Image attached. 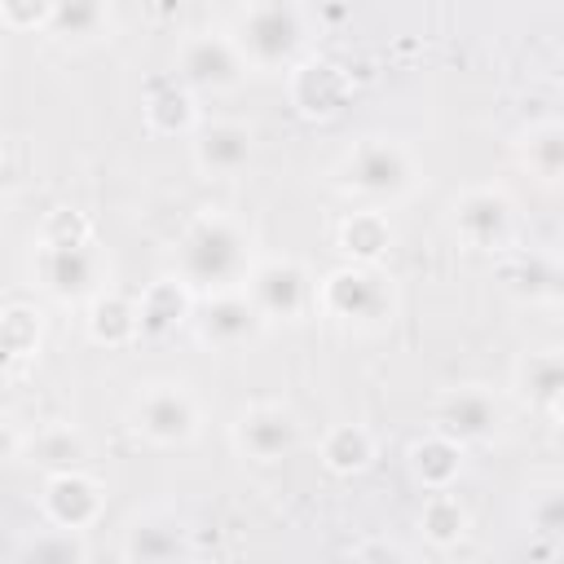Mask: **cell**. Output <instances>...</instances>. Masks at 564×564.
Returning <instances> with one entry per match:
<instances>
[{
    "label": "cell",
    "mask_w": 564,
    "mask_h": 564,
    "mask_svg": "<svg viewBox=\"0 0 564 564\" xmlns=\"http://www.w3.org/2000/svg\"><path fill=\"white\" fill-rule=\"evenodd\" d=\"M194 326H198V339L207 348H220V352H234L242 344H251L264 326V313L256 308V300L247 295V286L238 291H216L203 300V308L194 313Z\"/></svg>",
    "instance_id": "cell-9"
},
{
    "label": "cell",
    "mask_w": 564,
    "mask_h": 564,
    "mask_svg": "<svg viewBox=\"0 0 564 564\" xmlns=\"http://www.w3.org/2000/svg\"><path fill=\"white\" fill-rule=\"evenodd\" d=\"M88 238H93L88 234V220L79 212H66V207H57L44 220V229H40V242H88Z\"/></svg>",
    "instance_id": "cell-32"
},
{
    "label": "cell",
    "mask_w": 564,
    "mask_h": 564,
    "mask_svg": "<svg viewBox=\"0 0 564 564\" xmlns=\"http://www.w3.org/2000/svg\"><path fill=\"white\" fill-rule=\"evenodd\" d=\"M436 432L454 436L458 445H471V441H489L498 432V401L494 392L485 388H454L436 401Z\"/></svg>",
    "instance_id": "cell-14"
},
{
    "label": "cell",
    "mask_w": 564,
    "mask_h": 564,
    "mask_svg": "<svg viewBox=\"0 0 564 564\" xmlns=\"http://www.w3.org/2000/svg\"><path fill=\"white\" fill-rule=\"evenodd\" d=\"M370 458H375V436H370L361 423H335V427L322 436V463H326L335 476L366 471Z\"/></svg>",
    "instance_id": "cell-24"
},
{
    "label": "cell",
    "mask_w": 564,
    "mask_h": 564,
    "mask_svg": "<svg viewBox=\"0 0 564 564\" xmlns=\"http://www.w3.org/2000/svg\"><path fill=\"white\" fill-rule=\"evenodd\" d=\"M414 185V159L392 137H361L339 163V189L375 203H397Z\"/></svg>",
    "instance_id": "cell-3"
},
{
    "label": "cell",
    "mask_w": 564,
    "mask_h": 564,
    "mask_svg": "<svg viewBox=\"0 0 564 564\" xmlns=\"http://www.w3.org/2000/svg\"><path fill=\"white\" fill-rule=\"evenodd\" d=\"M234 44L256 70L291 66L304 44V13L295 0H251L234 22Z\"/></svg>",
    "instance_id": "cell-2"
},
{
    "label": "cell",
    "mask_w": 564,
    "mask_h": 564,
    "mask_svg": "<svg viewBox=\"0 0 564 564\" xmlns=\"http://www.w3.org/2000/svg\"><path fill=\"white\" fill-rule=\"evenodd\" d=\"M106 22V0H57L48 31L57 40H93Z\"/></svg>",
    "instance_id": "cell-28"
},
{
    "label": "cell",
    "mask_w": 564,
    "mask_h": 564,
    "mask_svg": "<svg viewBox=\"0 0 564 564\" xmlns=\"http://www.w3.org/2000/svg\"><path fill=\"white\" fill-rule=\"evenodd\" d=\"M247 75V57L238 53L234 35L198 31L176 48V79L194 93H229Z\"/></svg>",
    "instance_id": "cell-7"
},
{
    "label": "cell",
    "mask_w": 564,
    "mask_h": 564,
    "mask_svg": "<svg viewBox=\"0 0 564 564\" xmlns=\"http://www.w3.org/2000/svg\"><path fill=\"white\" fill-rule=\"evenodd\" d=\"M0 4H4V22L18 31H31V26L48 31L53 9H57V0H0Z\"/></svg>",
    "instance_id": "cell-31"
},
{
    "label": "cell",
    "mask_w": 564,
    "mask_h": 564,
    "mask_svg": "<svg viewBox=\"0 0 564 564\" xmlns=\"http://www.w3.org/2000/svg\"><path fill=\"white\" fill-rule=\"evenodd\" d=\"M79 560H88V546L79 542L75 529H57V524L18 546V564H79Z\"/></svg>",
    "instance_id": "cell-27"
},
{
    "label": "cell",
    "mask_w": 564,
    "mask_h": 564,
    "mask_svg": "<svg viewBox=\"0 0 564 564\" xmlns=\"http://www.w3.org/2000/svg\"><path fill=\"white\" fill-rule=\"evenodd\" d=\"M145 123L163 137H176V132H189L194 128V88H185L176 75L154 84L150 97H145Z\"/></svg>",
    "instance_id": "cell-22"
},
{
    "label": "cell",
    "mask_w": 564,
    "mask_h": 564,
    "mask_svg": "<svg viewBox=\"0 0 564 564\" xmlns=\"http://www.w3.org/2000/svg\"><path fill=\"white\" fill-rule=\"evenodd\" d=\"M132 427L150 445H185L198 432V401L185 383H150L132 405Z\"/></svg>",
    "instance_id": "cell-8"
},
{
    "label": "cell",
    "mask_w": 564,
    "mask_h": 564,
    "mask_svg": "<svg viewBox=\"0 0 564 564\" xmlns=\"http://www.w3.org/2000/svg\"><path fill=\"white\" fill-rule=\"evenodd\" d=\"M352 93V79L344 75V66L326 62V57H308L291 70V101L304 119H335L344 110Z\"/></svg>",
    "instance_id": "cell-13"
},
{
    "label": "cell",
    "mask_w": 564,
    "mask_h": 564,
    "mask_svg": "<svg viewBox=\"0 0 564 564\" xmlns=\"http://www.w3.org/2000/svg\"><path fill=\"white\" fill-rule=\"evenodd\" d=\"M524 520L542 538H564V485H542L524 498Z\"/></svg>",
    "instance_id": "cell-29"
},
{
    "label": "cell",
    "mask_w": 564,
    "mask_h": 564,
    "mask_svg": "<svg viewBox=\"0 0 564 564\" xmlns=\"http://www.w3.org/2000/svg\"><path fill=\"white\" fill-rule=\"evenodd\" d=\"M181 555H189V529L172 516H141L123 533V560L163 564V560H181Z\"/></svg>",
    "instance_id": "cell-17"
},
{
    "label": "cell",
    "mask_w": 564,
    "mask_h": 564,
    "mask_svg": "<svg viewBox=\"0 0 564 564\" xmlns=\"http://www.w3.org/2000/svg\"><path fill=\"white\" fill-rule=\"evenodd\" d=\"M247 295L256 300V308L264 313V322H295L308 308H317V286L308 282L304 264L291 256H273L260 260L247 278Z\"/></svg>",
    "instance_id": "cell-6"
},
{
    "label": "cell",
    "mask_w": 564,
    "mask_h": 564,
    "mask_svg": "<svg viewBox=\"0 0 564 564\" xmlns=\"http://www.w3.org/2000/svg\"><path fill=\"white\" fill-rule=\"evenodd\" d=\"M516 388L524 401H533L538 410H551L564 397V352L546 348V352H529L516 361Z\"/></svg>",
    "instance_id": "cell-20"
},
{
    "label": "cell",
    "mask_w": 564,
    "mask_h": 564,
    "mask_svg": "<svg viewBox=\"0 0 564 564\" xmlns=\"http://www.w3.org/2000/svg\"><path fill=\"white\" fill-rule=\"evenodd\" d=\"M88 335L106 348H123L132 339H141V313H137V300L128 295H115V291H101L88 308Z\"/></svg>",
    "instance_id": "cell-19"
},
{
    "label": "cell",
    "mask_w": 564,
    "mask_h": 564,
    "mask_svg": "<svg viewBox=\"0 0 564 564\" xmlns=\"http://www.w3.org/2000/svg\"><path fill=\"white\" fill-rule=\"evenodd\" d=\"M317 308L335 322L375 326L392 313V286L375 264H348L326 273V282L317 286Z\"/></svg>",
    "instance_id": "cell-4"
},
{
    "label": "cell",
    "mask_w": 564,
    "mask_h": 564,
    "mask_svg": "<svg viewBox=\"0 0 564 564\" xmlns=\"http://www.w3.org/2000/svg\"><path fill=\"white\" fill-rule=\"evenodd\" d=\"M551 414H555V423H560V427H564V397H560V401H555V405H551Z\"/></svg>",
    "instance_id": "cell-34"
},
{
    "label": "cell",
    "mask_w": 564,
    "mask_h": 564,
    "mask_svg": "<svg viewBox=\"0 0 564 564\" xmlns=\"http://www.w3.org/2000/svg\"><path fill=\"white\" fill-rule=\"evenodd\" d=\"M339 247L352 256V264H375L392 247V225L379 207H361L339 225Z\"/></svg>",
    "instance_id": "cell-21"
},
{
    "label": "cell",
    "mask_w": 564,
    "mask_h": 564,
    "mask_svg": "<svg viewBox=\"0 0 564 564\" xmlns=\"http://www.w3.org/2000/svg\"><path fill=\"white\" fill-rule=\"evenodd\" d=\"M101 507H106L101 485H97L93 476H84L79 467H70V471H53V476L44 480L40 511H44V520L57 524V529H75V533H84L88 524H97Z\"/></svg>",
    "instance_id": "cell-11"
},
{
    "label": "cell",
    "mask_w": 564,
    "mask_h": 564,
    "mask_svg": "<svg viewBox=\"0 0 564 564\" xmlns=\"http://www.w3.org/2000/svg\"><path fill=\"white\" fill-rule=\"evenodd\" d=\"M467 507L449 494V489H432L427 494V502H423V511H419V529H423V538L432 542V546H454L463 533H467Z\"/></svg>",
    "instance_id": "cell-26"
},
{
    "label": "cell",
    "mask_w": 564,
    "mask_h": 564,
    "mask_svg": "<svg viewBox=\"0 0 564 564\" xmlns=\"http://www.w3.org/2000/svg\"><path fill=\"white\" fill-rule=\"evenodd\" d=\"M560 84H564V75H560Z\"/></svg>",
    "instance_id": "cell-35"
},
{
    "label": "cell",
    "mask_w": 564,
    "mask_h": 564,
    "mask_svg": "<svg viewBox=\"0 0 564 564\" xmlns=\"http://www.w3.org/2000/svg\"><path fill=\"white\" fill-rule=\"evenodd\" d=\"M295 441H300V423L278 401H256V405L238 410V419H234V445L242 458L278 463L282 454L295 449Z\"/></svg>",
    "instance_id": "cell-10"
},
{
    "label": "cell",
    "mask_w": 564,
    "mask_h": 564,
    "mask_svg": "<svg viewBox=\"0 0 564 564\" xmlns=\"http://www.w3.org/2000/svg\"><path fill=\"white\" fill-rule=\"evenodd\" d=\"M26 454H31L35 467H44V471L53 476V471H70V467H79V463L88 458V445H84V436H79L70 423H53V427H44V432L31 436Z\"/></svg>",
    "instance_id": "cell-25"
},
{
    "label": "cell",
    "mask_w": 564,
    "mask_h": 564,
    "mask_svg": "<svg viewBox=\"0 0 564 564\" xmlns=\"http://www.w3.org/2000/svg\"><path fill=\"white\" fill-rule=\"evenodd\" d=\"M463 471V445L445 432H427L410 445V476L432 494V489H449Z\"/></svg>",
    "instance_id": "cell-18"
},
{
    "label": "cell",
    "mask_w": 564,
    "mask_h": 564,
    "mask_svg": "<svg viewBox=\"0 0 564 564\" xmlns=\"http://www.w3.org/2000/svg\"><path fill=\"white\" fill-rule=\"evenodd\" d=\"M352 560H410L405 546H392V542H366V546H352L348 551Z\"/></svg>",
    "instance_id": "cell-33"
},
{
    "label": "cell",
    "mask_w": 564,
    "mask_h": 564,
    "mask_svg": "<svg viewBox=\"0 0 564 564\" xmlns=\"http://www.w3.org/2000/svg\"><path fill=\"white\" fill-rule=\"evenodd\" d=\"M35 344H40V313L26 308V304H13L4 313V352H9V361L35 352Z\"/></svg>",
    "instance_id": "cell-30"
},
{
    "label": "cell",
    "mask_w": 564,
    "mask_h": 564,
    "mask_svg": "<svg viewBox=\"0 0 564 564\" xmlns=\"http://www.w3.org/2000/svg\"><path fill=\"white\" fill-rule=\"evenodd\" d=\"M35 273L48 295L75 304V300H97L101 295V251L88 242H40L35 247Z\"/></svg>",
    "instance_id": "cell-5"
},
{
    "label": "cell",
    "mask_w": 564,
    "mask_h": 564,
    "mask_svg": "<svg viewBox=\"0 0 564 564\" xmlns=\"http://www.w3.org/2000/svg\"><path fill=\"white\" fill-rule=\"evenodd\" d=\"M454 229L471 247H502L511 234V198L494 185H471L454 198Z\"/></svg>",
    "instance_id": "cell-12"
},
{
    "label": "cell",
    "mask_w": 564,
    "mask_h": 564,
    "mask_svg": "<svg viewBox=\"0 0 564 564\" xmlns=\"http://www.w3.org/2000/svg\"><path fill=\"white\" fill-rule=\"evenodd\" d=\"M137 313H141V339H163L194 317V291L181 278H159L137 295Z\"/></svg>",
    "instance_id": "cell-16"
},
{
    "label": "cell",
    "mask_w": 564,
    "mask_h": 564,
    "mask_svg": "<svg viewBox=\"0 0 564 564\" xmlns=\"http://www.w3.org/2000/svg\"><path fill=\"white\" fill-rule=\"evenodd\" d=\"M520 159L524 167L546 181V185H560L564 181V123L546 119V123H533L524 137H520Z\"/></svg>",
    "instance_id": "cell-23"
},
{
    "label": "cell",
    "mask_w": 564,
    "mask_h": 564,
    "mask_svg": "<svg viewBox=\"0 0 564 564\" xmlns=\"http://www.w3.org/2000/svg\"><path fill=\"white\" fill-rule=\"evenodd\" d=\"M251 159V132L234 119H216L194 128V163L207 176H238Z\"/></svg>",
    "instance_id": "cell-15"
},
{
    "label": "cell",
    "mask_w": 564,
    "mask_h": 564,
    "mask_svg": "<svg viewBox=\"0 0 564 564\" xmlns=\"http://www.w3.org/2000/svg\"><path fill=\"white\" fill-rule=\"evenodd\" d=\"M251 238L234 216L203 212L198 220L185 225L176 242V278L189 282L198 295L216 291H238L251 278Z\"/></svg>",
    "instance_id": "cell-1"
}]
</instances>
